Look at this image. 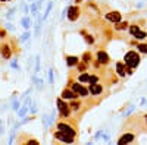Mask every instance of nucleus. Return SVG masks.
I'll list each match as a JSON object with an SVG mask.
<instances>
[{
	"mask_svg": "<svg viewBox=\"0 0 147 145\" xmlns=\"http://www.w3.org/2000/svg\"><path fill=\"white\" fill-rule=\"evenodd\" d=\"M0 38H6V29L0 28Z\"/></svg>",
	"mask_w": 147,
	"mask_h": 145,
	"instance_id": "nucleus-34",
	"label": "nucleus"
},
{
	"mask_svg": "<svg viewBox=\"0 0 147 145\" xmlns=\"http://www.w3.org/2000/svg\"><path fill=\"white\" fill-rule=\"evenodd\" d=\"M28 110H30V106H28V104H24L19 110H18V116H19V117H25L27 113H28Z\"/></svg>",
	"mask_w": 147,
	"mask_h": 145,
	"instance_id": "nucleus-16",
	"label": "nucleus"
},
{
	"mask_svg": "<svg viewBox=\"0 0 147 145\" xmlns=\"http://www.w3.org/2000/svg\"><path fill=\"white\" fill-rule=\"evenodd\" d=\"M81 34H82V35H85V41H87L88 44H93V43H94V38L91 37V35H87L84 31H81Z\"/></svg>",
	"mask_w": 147,
	"mask_h": 145,
	"instance_id": "nucleus-29",
	"label": "nucleus"
},
{
	"mask_svg": "<svg viewBox=\"0 0 147 145\" xmlns=\"http://www.w3.org/2000/svg\"><path fill=\"white\" fill-rule=\"evenodd\" d=\"M97 60H99L100 65H107V63H109V56H107V53L100 50L99 53H97Z\"/></svg>",
	"mask_w": 147,
	"mask_h": 145,
	"instance_id": "nucleus-12",
	"label": "nucleus"
},
{
	"mask_svg": "<svg viewBox=\"0 0 147 145\" xmlns=\"http://www.w3.org/2000/svg\"><path fill=\"white\" fill-rule=\"evenodd\" d=\"M105 18H106L107 21H110V22L116 23V22H119V21L122 19V15L119 13L118 10H112V12H107V13L105 15Z\"/></svg>",
	"mask_w": 147,
	"mask_h": 145,
	"instance_id": "nucleus-9",
	"label": "nucleus"
},
{
	"mask_svg": "<svg viewBox=\"0 0 147 145\" xmlns=\"http://www.w3.org/2000/svg\"><path fill=\"white\" fill-rule=\"evenodd\" d=\"M10 67H12V69H16V70H21V67H19V65H18L16 60H12V62H10Z\"/></svg>",
	"mask_w": 147,
	"mask_h": 145,
	"instance_id": "nucleus-30",
	"label": "nucleus"
},
{
	"mask_svg": "<svg viewBox=\"0 0 147 145\" xmlns=\"http://www.w3.org/2000/svg\"><path fill=\"white\" fill-rule=\"evenodd\" d=\"M6 29H9V31H15V27H13V23H7V25H6Z\"/></svg>",
	"mask_w": 147,
	"mask_h": 145,
	"instance_id": "nucleus-35",
	"label": "nucleus"
},
{
	"mask_svg": "<svg viewBox=\"0 0 147 145\" xmlns=\"http://www.w3.org/2000/svg\"><path fill=\"white\" fill-rule=\"evenodd\" d=\"M80 62V59L77 56H68L66 57V66L68 67H72V66H77Z\"/></svg>",
	"mask_w": 147,
	"mask_h": 145,
	"instance_id": "nucleus-14",
	"label": "nucleus"
},
{
	"mask_svg": "<svg viewBox=\"0 0 147 145\" xmlns=\"http://www.w3.org/2000/svg\"><path fill=\"white\" fill-rule=\"evenodd\" d=\"M40 59H41L40 54H37V56H35V67H34V74H38V72H40Z\"/></svg>",
	"mask_w": 147,
	"mask_h": 145,
	"instance_id": "nucleus-21",
	"label": "nucleus"
},
{
	"mask_svg": "<svg viewBox=\"0 0 147 145\" xmlns=\"http://www.w3.org/2000/svg\"><path fill=\"white\" fill-rule=\"evenodd\" d=\"M81 2H82V0H75V3H77V5H80Z\"/></svg>",
	"mask_w": 147,
	"mask_h": 145,
	"instance_id": "nucleus-36",
	"label": "nucleus"
},
{
	"mask_svg": "<svg viewBox=\"0 0 147 145\" xmlns=\"http://www.w3.org/2000/svg\"><path fill=\"white\" fill-rule=\"evenodd\" d=\"M80 15H81V9H80V6H69L68 7V19L69 21H77L78 18H80Z\"/></svg>",
	"mask_w": 147,
	"mask_h": 145,
	"instance_id": "nucleus-6",
	"label": "nucleus"
},
{
	"mask_svg": "<svg viewBox=\"0 0 147 145\" xmlns=\"http://www.w3.org/2000/svg\"><path fill=\"white\" fill-rule=\"evenodd\" d=\"M0 125H2V120H0Z\"/></svg>",
	"mask_w": 147,
	"mask_h": 145,
	"instance_id": "nucleus-41",
	"label": "nucleus"
},
{
	"mask_svg": "<svg viewBox=\"0 0 147 145\" xmlns=\"http://www.w3.org/2000/svg\"><path fill=\"white\" fill-rule=\"evenodd\" d=\"M56 106H57V110H59V113H60V116L62 117H69L71 116V106L68 104V103H65V100L62 98V97H59V98L56 100Z\"/></svg>",
	"mask_w": 147,
	"mask_h": 145,
	"instance_id": "nucleus-2",
	"label": "nucleus"
},
{
	"mask_svg": "<svg viewBox=\"0 0 147 145\" xmlns=\"http://www.w3.org/2000/svg\"><path fill=\"white\" fill-rule=\"evenodd\" d=\"M32 2H35V0H28V3H32Z\"/></svg>",
	"mask_w": 147,
	"mask_h": 145,
	"instance_id": "nucleus-38",
	"label": "nucleus"
},
{
	"mask_svg": "<svg viewBox=\"0 0 147 145\" xmlns=\"http://www.w3.org/2000/svg\"><path fill=\"white\" fill-rule=\"evenodd\" d=\"M2 3H5V2H12V0H0Z\"/></svg>",
	"mask_w": 147,
	"mask_h": 145,
	"instance_id": "nucleus-37",
	"label": "nucleus"
},
{
	"mask_svg": "<svg viewBox=\"0 0 147 145\" xmlns=\"http://www.w3.org/2000/svg\"><path fill=\"white\" fill-rule=\"evenodd\" d=\"M88 91L91 95H99L102 91H103V85H100L99 82H94V84H90L88 87Z\"/></svg>",
	"mask_w": 147,
	"mask_h": 145,
	"instance_id": "nucleus-10",
	"label": "nucleus"
},
{
	"mask_svg": "<svg viewBox=\"0 0 147 145\" xmlns=\"http://www.w3.org/2000/svg\"><path fill=\"white\" fill-rule=\"evenodd\" d=\"M137 48L140 53H147V44H137Z\"/></svg>",
	"mask_w": 147,
	"mask_h": 145,
	"instance_id": "nucleus-28",
	"label": "nucleus"
},
{
	"mask_svg": "<svg viewBox=\"0 0 147 145\" xmlns=\"http://www.w3.org/2000/svg\"><path fill=\"white\" fill-rule=\"evenodd\" d=\"M128 27H129V25H128V22H121V21H119V22L115 23V27H113V28H115L116 31H124V29H127Z\"/></svg>",
	"mask_w": 147,
	"mask_h": 145,
	"instance_id": "nucleus-17",
	"label": "nucleus"
},
{
	"mask_svg": "<svg viewBox=\"0 0 147 145\" xmlns=\"http://www.w3.org/2000/svg\"><path fill=\"white\" fill-rule=\"evenodd\" d=\"M90 81V74H87V72H81V75L78 76V82L84 84V82H88Z\"/></svg>",
	"mask_w": 147,
	"mask_h": 145,
	"instance_id": "nucleus-19",
	"label": "nucleus"
},
{
	"mask_svg": "<svg viewBox=\"0 0 147 145\" xmlns=\"http://www.w3.org/2000/svg\"><path fill=\"white\" fill-rule=\"evenodd\" d=\"M38 2H40V3H43V0H38Z\"/></svg>",
	"mask_w": 147,
	"mask_h": 145,
	"instance_id": "nucleus-40",
	"label": "nucleus"
},
{
	"mask_svg": "<svg viewBox=\"0 0 147 145\" xmlns=\"http://www.w3.org/2000/svg\"><path fill=\"white\" fill-rule=\"evenodd\" d=\"M16 10H18L16 7H12V9L7 12V13H6V19H7V21H12V19H13V15H15Z\"/></svg>",
	"mask_w": 147,
	"mask_h": 145,
	"instance_id": "nucleus-24",
	"label": "nucleus"
},
{
	"mask_svg": "<svg viewBox=\"0 0 147 145\" xmlns=\"http://www.w3.org/2000/svg\"><path fill=\"white\" fill-rule=\"evenodd\" d=\"M57 130H62V132H65V134H68L71 136H77L75 129H74L71 125H68L66 122H59L57 123Z\"/></svg>",
	"mask_w": 147,
	"mask_h": 145,
	"instance_id": "nucleus-7",
	"label": "nucleus"
},
{
	"mask_svg": "<svg viewBox=\"0 0 147 145\" xmlns=\"http://www.w3.org/2000/svg\"><path fill=\"white\" fill-rule=\"evenodd\" d=\"M30 37H31V32H30V29H25V32H24L21 37H19V43L21 44H24V43H27L28 40H30Z\"/></svg>",
	"mask_w": 147,
	"mask_h": 145,
	"instance_id": "nucleus-18",
	"label": "nucleus"
},
{
	"mask_svg": "<svg viewBox=\"0 0 147 145\" xmlns=\"http://www.w3.org/2000/svg\"><path fill=\"white\" fill-rule=\"evenodd\" d=\"M49 82L53 85V82H55V79H53V69H49Z\"/></svg>",
	"mask_w": 147,
	"mask_h": 145,
	"instance_id": "nucleus-31",
	"label": "nucleus"
},
{
	"mask_svg": "<svg viewBox=\"0 0 147 145\" xmlns=\"http://www.w3.org/2000/svg\"><path fill=\"white\" fill-rule=\"evenodd\" d=\"M90 57H91V56H90V53H85V54L82 56V60H84V62H87V63H88V62H90Z\"/></svg>",
	"mask_w": 147,
	"mask_h": 145,
	"instance_id": "nucleus-33",
	"label": "nucleus"
},
{
	"mask_svg": "<svg viewBox=\"0 0 147 145\" xmlns=\"http://www.w3.org/2000/svg\"><path fill=\"white\" fill-rule=\"evenodd\" d=\"M138 31H140V27H137V25H129V32H131L132 35H136Z\"/></svg>",
	"mask_w": 147,
	"mask_h": 145,
	"instance_id": "nucleus-27",
	"label": "nucleus"
},
{
	"mask_svg": "<svg viewBox=\"0 0 147 145\" xmlns=\"http://www.w3.org/2000/svg\"><path fill=\"white\" fill-rule=\"evenodd\" d=\"M60 97L65 100V101H71V100H75V98H78V94L74 91V90H63L62 91V94H60Z\"/></svg>",
	"mask_w": 147,
	"mask_h": 145,
	"instance_id": "nucleus-8",
	"label": "nucleus"
},
{
	"mask_svg": "<svg viewBox=\"0 0 147 145\" xmlns=\"http://www.w3.org/2000/svg\"><path fill=\"white\" fill-rule=\"evenodd\" d=\"M134 37H136L137 40H144V38L147 37V34H146L144 31H141V29H140V31H138V32H137L136 35H134Z\"/></svg>",
	"mask_w": 147,
	"mask_h": 145,
	"instance_id": "nucleus-26",
	"label": "nucleus"
},
{
	"mask_svg": "<svg viewBox=\"0 0 147 145\" xmlns=\"http://www.w3.org/2000/svg\"><path fill=\"white\" fill-rule=\"evenodd\" d=\"M97 81H99V78H97L96 75H90V84H94V82H97Z\"/></svg>",
	"mask_w": 147,
	"mask_h": 145,
	"instance_id": "nucleus-32",
	"label": "nucleus"
},
{
	"mask_svg": "<svg viewBox=\"0 0 147 145\" xmlns=\"http://www.w3.org/2000/svg\"><path fill=\"white\" fill-rule=\"evenodd\" d=\"M115 67H116V72H118L119 76H125L127 75V65L124 62H118L115 65Z\"/></svg>",
	"mask_w": 147,
	"mask_h": 145,
	"instance_id": "nucleus-11",
	"label": "nucleus"
},
{
	"mask_svg": "<svg viewBox=\"0 0 147 145\" xmlns=\"http://www.w3.org/2000/svg\"><path fill=\"white\" fill-rule=\"evenodd\" d=\"M21 9H22V13H24V15H30V6H28L25 2L21 3Z\"/></svg>",
	"mask_w": 147,
	"mask_h": 145,
	"instance_id": "nucleus-23",
	"label": "nucleus"
},
{
	"mask_svg": "<svg viewBox=\"0 0 147 145\" xmlns=\"http://www.w3.org/2000/svg\"><path fill=\"white\" fill-rule=\"evenodd\" d=\"M13 47H12L9 43H2L0 44V56H2L5 60H10L12 54H13Z\"/></svg>",
	"mask_w": 147,
	"mask_h": 145,
	"instance_id": "nucleus-3",
	"label": "nucleus"
},
{
	"mask_svg": "<svg viewBox=\"0 0 147 145\" xmlns=\"http://www.w3.org/2000/svg\"><path fill=\"white\" fill-rule=\"evenodd\" d=\"M144 119H146V122H147V114H146V117H144Z\"/></svg>",
	"mask_w": 147,
	"mask_h": 145,
	"instance_id": "nucleus-39",
	"label": "nucleus"
},
{
	"mask_svg": "<svg viewBox=\"0 0 147 145\" xmlns=\"http://www.w3.org/2000/svg\"><path fill=\"white\" fill-rule=\"evenodd\" d=\"M124 63L127 65L128 69H136L140 63V56L137 51H134V50H129L125 56H124Z\"/></svg>",
	"mask_w": 147,
	"mask_h": 145,
	"instance_id": "nucleus-1",
	"label": "nucleus"
},
{
	"mask_svg": "<svg viewBox=\"0 0 147 145\" xmlns=\"http://www.w3.org/2000/svg\"><path fill=\"white\" fill-rule=\"evenodd\" d=\"M52 7H53V2H49V3H47V7H46V12H44V15L41 16V18H43V21H44V19H47L49 13H50V10H52Z\"/></svg>",
	"mask_w": 147,
	"mask_h": 145,
	"instance_id": "nucleus-20",
	"label": "nucleus"
},
{
	"mask_svg": "<svg viewBox=\"0 0 147 145\" xmlns=\"http://www.w3.org/2000/svg\"><path fill=\"white\" fill-rule=\"evenodd\" d=\"M69 106H71V108H72V110H80V107H81V104L77 101V98H75V100H71Z\"/></svg>",
	"mask_w": 147,
	"mask_h": 145,
	"instance_id": "nucleus-22",
	"label": "nucleus"
},
{
	"mask_svg": "<svg viewBox=\"0 0 147 145\" xmlns=\"http://www.w3.org/2000/svg\"><path fill=\"white\" fill-rule=\"evenodd\" d=\"M19 106H21L19 100H16V98L12 100V110H13V112H18L19 110Z\"/></svg>",
	"mask_w": 147,
	"mask_h": 145,
	"instance_id": "nucleus-25",
	"label": "nucleus"
},
{
	"mask_svg": "<svg viewBox=\"0 0 147 145\" xmlns=\"http://www.w3.org/2000/svg\"><path fill=\"white\" fill-rule=\"evenodd\" d=\"M55 139L62 141V142H66V144H74V141H75V136H71V135L65 134V132H62V130H57V132H55Z\"/></svg>",
	"mask_w": 147,
	"mask_h": 145,
	"instance_id": "nucleus-4",
	"label": "nucleus"
},
{
	"mask_svg": "<svg viewBox=\"0 0 147 145\" xmlns=\"http://www.w3.org/2000/svg\"><path fill=\"white\" fill-rule=\"evenodd\" d=\"M21 25H22L24 29H30L31 28V19H30L28 15H25V16L21 19Z\"/></svg>",
	"mask_w": 147,
	"mask_h": 145,
	"instance_id": "nucleus-15",
	"label": "nucleus"
},
{
	"mask_svg": "<svg viewBox=\"0 0 147 145\" xmlns=\"http://www.w3.org/2000/svg\"><path fill=\"white\" fill-rule=\"evenodd\" d=\"M71 88L78 94V97H80V95H81V97H87V95L90 94V91H88L87 88H85L84 85H81V82H74V84H71Z\"/></svg>",
	"mask_w": 147,
	"mask_h": 145,
	"instance_id": "nucleus-5",
	"label": "nucleus"
},
{
	"mask_svg": "<svg viewBox=\"0 0 147 145\" xmlns=\"http://www.w3.org/2000/svg\"><path fill=\"white\" fill-rule=\"evenodd\" d=\"M134 141V135L132 134H124L119 139H118V144L119 145H122V144H129V142H132Z\"/></svg>",
	"mask_w": 147,
	"mask_h": 145,
	"instance_id": "nucleus-13",
	"label": "nucleus"
}]
</instances>
